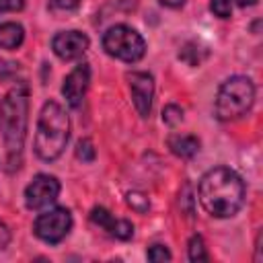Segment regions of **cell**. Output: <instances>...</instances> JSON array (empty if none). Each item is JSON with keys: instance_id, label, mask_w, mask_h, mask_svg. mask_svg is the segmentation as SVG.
<instances>
[{"instance_id": "5b68a950", "label": "cell", "mask_w": 263, "mask_h": 263, "mask_svg": "<svg viewBox=\"0 0 263 263\" xmlns=\"http://www.w3.org/2000/svg\"><path fill=\"white\" fill-rule=\"evenodd\" d=\"M103 49L123 62H138L146 53V41L142 35L127 25H113L103 35Z\"/></svg>"}, {"instance_id": "603a6c76", "label": "cell", "mask_w": 263, "mask_h": 263, "mask_svg": "<svg viewBox=\"0 0 263 263\" xmlns=\"http://www.w3.org/2000/svg\"><path fill=\"white\" fill-rule=\"evenodd\" d=\"M160 4H164L168 8H179V6L185 4V0H160Z\"/></svg>"}, {"instance_id": "7a4b0ae2", "label": "cell", "mask_w": 263, "mask_h": 263, "mask_svg": "<svg viewBox=\"0 0 263 263\" xmlns=\"http://www.w3.org/2000/svg\"><path fill=\"white\" fill-rule=\"evenodd\" d=\"M27 113H29V86L27 82H16L4 99V113H2V134L6 146L8 164L14 168L21 166L23 144L27 136Z\"/></svg>"}, {"instance_id": "277c9868", "label": "cell", "mask_w": 263, "mask_h": 263, "mask_svg": "<svg viewBox=\"0 0 263 263\" xmlns=\"http://www.w3.org/2000/svg\"><path fill=\"white\" fill-rule=\"evenodd\" d=\"M255 101V84L247 76H230L222 82L216 97V117L220 121H232L249 113Z\"/></svg>"}, {"instance_id": "44dd1931", "label": "cell", "mask_w": 263, "mask_h": 263, "mask_svg": "<svg viewBox=\"0 0 263 263\" xmlns=\"http://www.w3.org/2000/svg\"><path fill=\"white\" fill-rule=\"evenodd\" d=\"M78 2L80 0H51V4L55 8H60V10H72V8L78 6Z\"/></svg>"}, {"instance_id": "8fae6325", "label": "cell", "mask_w": 263, "mask_h": 263, "mask_svg": "<svg viewBox=\"0 0 263 263\" xmlns=\"http://www.w3.org/2000/svg\"><path fill=\"white\" fill-rule=\"evenodd\" d=\"M90 222H95L97 226H101L103 230H107L111 236H115L119 240H129L134 236V224L127 220L115 218L105 208H92L90 210Z\"/></svg>"}, {"instance_id": "ffe728a7", "label": "cell", "mask_w": 263, "mask_h": 263, "mask_svg": "<svg viewBox=\"0 0 263 263\" xmlns=\"http://www.w3.org/2000/svg\"><path fill=\"white\" fill-rule=\"evenodd\" d=\"M25 6V0H0V12H16Z\"/></svg>"}, {"instance_id": "d6986e66", "label": "cell", "mask_w": 263, "mask_h": 263, "mask_svg": "<svg viewBox=\"0 0 263 263\" xmlns=\"http://www.w3.org/2000/svg\"><path fill=\"white\" fill-rule=\"evenodd\" d=\"M146 257H148L150 261H171V253H168V249H164L162 245H152V247L148 249Z\"/></svg>"}, {"instance_id": "9c48e42d", "label": "cell", "mask_w": 263, "mask_h": 263, "mask_svg": "<svg viewBox=\"0 0 263 263\" xmlns=\"http://www.w3.org/2000/svg\"><path fill=\"white\" fill-rule=\"evenodd\" d=\"M132 101L140 117H148L152 111V97H154V80L148 72H129L127 74Z\"/></svg>"}, {"instance_id": "ac0fdd59", "label": "cell", "mask_w": 263, "mask_h": 263, "mask_svg": "<svg viewBox=\"0 0 263 263\" xmlns=\"http://www.w3.org/2000/svg\"><path fill=\"white\" fill-rule=\"evenodd\" d=\"M210 8L216 16L220 18H228L232 14V0H212L210 2Z\"/></svg>"}, {"instance_id": "9a60e30c", "label": "cell", "mask_w": 263, "mask_h": 263, "mask_svg": "<svg viewBox=\"0 0 263 263\" xmlns=\"http://www.w3.org/2000/svg\"><path fill=\"white\" fill-rule=\"evenodd\" d=\"M127 205H129L132 210H136L138 214H146L148 208H150V201H148V197H146L144 193H140V191H129V193H127Z\"/></svg>"}, {"instance_id": "7402d4cb", "label": "cell", "mask_w": 263, "mask_h": 263, "mask_svg": "<svg viewBox=\"0 0 263 263\" xmlns=\"http://www.w3.org/2000/svg\"><path fill=\"white\" fill-rule=\"evenodd\" d=\"M8 242H10V230H8L6 224L0 222V251H4Z\"/></svg>"}, {"instance_id": "3957f363", "label": "cell", "mask_w": 263, "mask_h": 263, "mask_svg": "<svg viewBox=\"0 0 263 263\" xmlns=\"http://www.w3.org/2000/svg\"><path fill=\"white\" fill-rule=\"evenodd\" d=\"M70 138V119L64 107L55 101H47L41 107L35 134V154L41 160H55Z\"/></svg>"}, {"instance_id": "e0dca14e", "label": "cell", "mask_w": 263, "mask_h": 263, "mask_svg": "<svg viewBox=\"0 0 263 263\" xmlns=\"http://www.w3.org/2000/svg\"><path fill=\"white\" fill-rule=\"evenodd\" d=\"M162 121L166 125H177L183 121V109L177 107V105H166L164 111H162Z\"/></svg>"}, {"instance_id": "6da1fadb", "label": "cell", "mask_w": 263, "mask_h": 263, "mask_svg": "<svg viewBox=\"0 0 263 263\" xmlns=\"http://www.w3.org/2000/svg\"><path fill=\"white\" fill-rule=\"evenodd\" d=\"M199 203L214 218H232L245 203V183L228 166L208 171L199 181Z\"/></svg>"}, {"instance_id": "ba28073f", "label": "cell", "mask_w": 263, "mask_h": 263, "mask_svg": "<svg viewBox=\"0 0 263 263\" xmlns=\"http://www.w3.org/2000/svg\"><path fill=\"white\" fill-rule=\"evenodd\" d=\"M88 45H90L88 37L80 31H60L51 39L53 53L64 62H72V60L82 58L84 51L88 49Z\"/></svg>"}, {"instance_id": "4fadbf2b", "label": "cell", "mask_w": 263, "mask_h": 263, "mask_svg": "<svg viewBox=\"0 0 263 263\" xmlns=\"http://www.w3.org/2000/svg\"><path fill=\"white\" fill-rule=\"evenodd\" d=\"M25 39L18 23H0V49H16Z\"/></svg>"}, {"instance_id": "7c38bea8", "label": "cell", "mask_w": 263, "mask_h": 263, "mask_svg": "<svg viewBox=\"0 0 263 263\" xmlns=\"http://www.w3.org/2000/svg\"><path fill=\"white\" fill-rule=\"evenodd\" d=\"M168 148L179 158H193L199 152V140L189 134H173L168 138Z\"/></svg>"}, {"instance_id": "2e32d148", "label": "cell", "mask_w": 263, "mask_h": 263, "mask_svg": "<svg viewBox=\"0 0 263 263\" xmlns=\"http://www.w3.org/2000/svg\"><path fill=\"white\" fill-rule=\"evenodd\" d=\"M95 146L88 138H82L78 144H76V158L82 160V162H92L95 160Z\"/></svg>"}, {"instance_id": "d4e9b609", "label": "cell", "mask_w": 263, "mask_h": 263, "mask_svg": "<svg viewBox=\"0 0 263 263\" xmlns=\"http://www.w3.org/2000/svg\"><path fill=\"white\" fill-rule=\"evenodd\" d=\"M255 2H257V0H236L238 6H253Z\"/></svg>"}, {"instance_id": "cb8c5ba5", "label": "cell", "mask_w": 263, "mask_h": 263, "mask_svg": "<svg viewBox=\"0 0 263 263\" xmlns=\"http://www.w3.org/2000/svg\"><path fill=\"white\" fill-rule=\"evenodd\" d=\"M255 249H257V255H255V261H261V232L257 234V242H255Z\"/></svg>"}, {"instance_id": "30bf717a", "label": "cell", "mask_w": 263, "mask_h": 263, "mask_svg": "<svg viewBox=\"0 0 263 263\" xmlns=\"http://www.w3.org/2000/svg\"><path fill=\"white\" fill-rule=\"evenodd\" d=\"M88 82H90V68H88V64H78L64 78L62 95H64V99L68 101L70 107H80V103H82V99L86 95Z\"/></svg>"}, {"instance_id": "484cf974", "label": "cell", "mask_w": 263, "mask_h": 263, "mask_svg": "<svg viewBox=\"0 0 263 263\" xmlns=\"http://www.w3.org/2000/svg\"><path fill=\"white\" fill-rule=\"evenodd\" d=\"M2 113H4V101H0V119H2Z\"/></svg>"}, {"instance_id": "52a82bcc", "label": "cell", "mask_w": 263, "mask_h": 263, "mask_svg": "<svg viewBox=\"0 0 263 263\" xmlns=\"http://www.w3.org/2000/svg\"><path fill=\"white\" fill-rule=\"evenodd\" d=\"M60 195V181L51 175L39 173L25 189V203L29 210H43L51 205Z\"/></svg>"}, {"instance_id": "8992f818", "label": "cell", "mask_w": 263, "mask_h": 263, "mask_svg": "<svg viewBox=\"0 0 263 263\" xmlns=\"http://www.w3.org/2000/svg\"><path fill=\"white\" fill-rule=\"evenodd\" d=\"M70 228H72V214L66 208L47 210V212L39 214L33 224L35 236L49 245H58L60 240H64L68 236Z\"/></svg>"}, {"instance_id": "5bb4252c", "label": "cell", "mask_w": 263, "mask_h": 263, "mask_svg": "<svg viewBox=\"0 0 263 263\" xmlns=\"http://www.w3.org/2000/svg\"><path fill=\"white\" fill-rule=\"evenodd\" d=\"M187 251H189V259H191V261H208L205 245H203V238H201L199 234H193V236L189 238Z\"/></svg>"}]
</instances>
